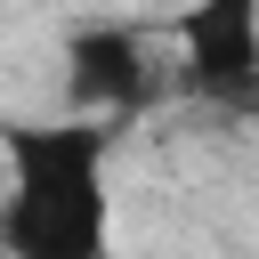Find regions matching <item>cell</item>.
<instances>
[{
	"label": "cell",
	"mask_w": 259,
	"mask_h": 259,
	"mask_svg": "<svg viewBox=\"0 0 259 259\" xmlns=\"http://www.w3.org/2000/svg\"><path fill=\"white\" fill-rule=\"evenodd\" d=\"M178 97L219 121H259V0H194L170 16Z\"/></svg>",
	"instance_id": "7a4b0ae2"
},
{
	"label": "cell",
	"mask_w": 259,
	"mask_h": 259,
	"mask_svg": "<svg viewBox=\"0 0 259 259\" xmlns=\"http://www.w3.org/2000/svg\"><path fill=\"white\" fill-rule=\"evenodd\" d=\"M65 97L81 113H105V121H138L162 81H154V40L146 24L130 16H89L65 32Z\"/></svg>",
	"instance_id": "3957f363"
},
{
	"label": "cell",
	"mask_w": 259,
	"mask_h": 259,
	"mask_svg": "<svg viewBox=\"0 0 259 259\" xmlns=\"http://www.w3.org/2000/svg\"><path fill=\"white\" fill-rule=\"evenodd\" d=\"M113 121H16L8 130V202L0 251L8 259H113V202H105Z\"/></svg>",
	"instance_id": "6da1fadb"
}]
</instances>
